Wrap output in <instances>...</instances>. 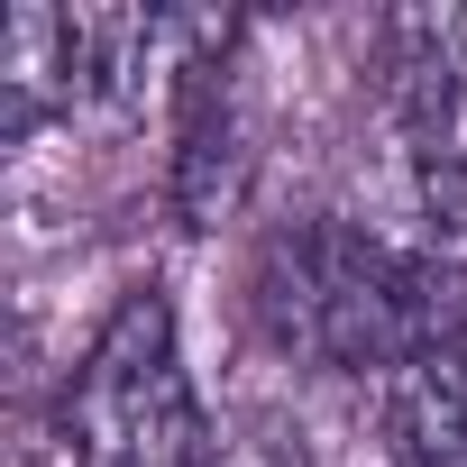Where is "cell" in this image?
Segmentation results:
<instances>
[{
  "mask_svg": "<svg viewBox=\"0 0 467 467\" xmlns=\"http://www.w3.org/2000/svg\"><path fill=\"white\" fill-rule=\"evenodd\" d=\"M248 294H257L266 339L312 367L403 376L412 358L467 348V275L449 257H403L385 239H358L339 220L275 229Z\"/></svg>",
  "mask_w": 467,
  "mask_h": 467,
  "instance_id": "cell-1",
  "label": "cell"
},
{
  "mask_svg": "<svg viewBox=\"0 0 467 467\" xmlns=\"http://www.w3.org/2000/svg\"><path fill=\"white\" fill-rule=\"evenodd\" d=\"M65 431L83 467H202L211 431H202V394L174 339V303L156 285H129L110 321L92 330L65 394Z\"/></svg>",
  "mask_w": 467,
  "mask_h": 467,
  "instance_id": "cell-2",
  "label": "cell"
},
{
  "mask_svg": "<svg viewBox=\"0 0 467 467\" xmlns=\"http://www.w3.org/2000/svg\"><path fill=\"white\" fill-rule=\"evenodd\" d=\"M239 174H248V129H239V101H229V74L192 65L183 74V147H174L183 229H220V211L239 202Z\"/></svg>",
  "mask_w": 467,
  "mask_h": 467,
  "instance_id": "cell-3",
  "label": "cell"
},
{
  "mask_svg": "<svg viewBox=\"0 0 467 467\" xmlns=\"http://www.w3.org/2000/svg\"><path fill=\"white\" fill-rule=\"evenodd\" d=\"M65 101H83V28H74V10H10V28H0V129L19 138Z\"/></svg>",
  "mask_w": 467,
  "mask_h": 467,
  "instance_id": "cell-4",
  "label": "cell"
},
{
  "mask_svg": "<svg viewBox=\"0 0 467 467\" xmlns=\"http://www.w3.org/2000/svg\"><path fill=\"white\" fill-rule=\"evenodd\" d=\"M385 431L403 467H467V348L412 358L385 385Z\"/></svg>",
  "mask_w": 467,
  "mask_h": 467,
  "instance_id": "cell-5",
  "label": "cell"
}]
</instances>
